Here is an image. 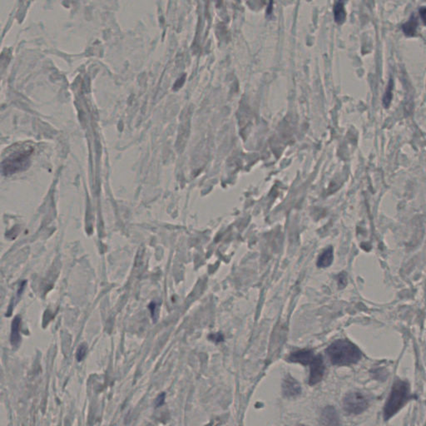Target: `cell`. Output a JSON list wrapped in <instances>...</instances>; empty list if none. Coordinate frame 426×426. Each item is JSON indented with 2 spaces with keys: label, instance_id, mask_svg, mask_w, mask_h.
Returning <instances> with one entry per match:
<instances>
[{
  "label": "cell",
  "instance_id": "6da1fadb",
  "mask_svg": "<svg viewBox=\"0 0 426 426\" xmlns=\"http://www.w3.org/2000/svg\"><path fill=\"white\" fill-rule=\"evenodd\" d=\"M326 353L333 365L340 366L355 364L361 358L359 348L347 340L333 342L326 350Z\"/></svg>",
  "mask_w": 426,
  "mask_h": 426
},
{
  "label": "cell",
  "instance_id": "7a4b0ae2",
  "mask_svg": "<svg viewBox=\"0 0 426 426\" xmlns=\"http://www.w3.org/2000/svg\"><path fill=\"white\" fill-rule=\"evenodd\" d=\"M410 386L406 381L396 380L384 407V419L388 421L394 416L410 399Z\"/></svg>",
  "mask_w": 426,
  "mask_h": 426
},
{
  "label": "cell",
  "instance_id": "3957f363",
  "mask_svg": "<svg viewBox=\"0 0 426 426\" xmlns=\"http://www.w3.org/2000/svg\"><path fill=\"white\" fill-rule=\"evenodd\" d=\"M31 152H15L14 154L6 158L3 163V173L5 176H9L14 173L25 170L30 165V157Z\"/></svg>",
  "mask_w": 426,
  "mask_h": 426
},
{
  "label": "cell",
  "instance_id": "277c9868",
  "mask_svg": "<svg viewBox=\"0 0 426 426\" xmlns=\"http://www.w3.org/2000/svg\"><path fill=\"white\" fill-rule=\"evenodd\" d=\"M369 401L368 397L362 392H350L344 398V409L348 414H360L367 409Z\"/></svg>",
  "mask_w": 426,
  "mask_h": 426
},
{
  "label": "cell",
  "instance_id": "5b68a950",
  "mask_svg": "<svg viewBox=\"0 0 426 426\" xmlns=\"http://www.w3.org/2000/svg\"><path fill=\"white\" fill-rule=\"evenodd\" d=\"M309 385L314 386L321 381L325 373V365L323 358L320 355L315 356L314 359L310 365Z\"/></svg>",
  "mask_w": 426,
  "mask_h": 426
},
{
  "label": "cell",
  "instance_id": "8992f818",
  "mask_svg": "<svg viewBox=\"0 0 426 426\" xmlns=\"http://www.w3.org/2000/svg\"><path fill=\"white\" fill-rule=\"evenodd\" d=\"M320 426H341L338 413L333 406L324 408L320 416Z\"/></svg>",
  "mask_w": 426,
  "mask_h": 426
},
{
  "label": "cell",
  "instance_id": "52a82bcc",
  "mask_svg": "<svg viewBox=\"0 0 426 426\" xmlns=\"http://www.w3.org/2000/svg\"><path fill=\"white\" fill-rule=\"evenodd\" d=\"M314 358V352L311 350H301L298 352H293L288 358V360L291 362L300 363L303 365H310Z\"/></svg>",
  "mask_w": 426,
  "mask_h": 426
},
{
  "label": "cell",
  "instance_id": "ba28073f",
  "mask_svg": "<svg viewBox=\"0 0 426 426\" xmlns=\"http://www.w3.org/2000/svg\"><path fill=\"white\" fill-rule=\"evenodd\" d=\"M301 389L300 384L291 376H286L284 380V383H283L284 395L285 397H288V398H291V397H295L301 394Z\"/></svg>",
  "mask_w": 426,
  "mask_h": 426
},
{
  "label": "cell",
  "instance_id": "9c48e42d",
  "mask_svg": "<svg viewBox=\"0 0 426 426\" xmlns=\"http://www.w3.org/2000/svg\"><path fill=\"white\" fill-rule=\"evenodd\" d=\"M20 323L21 318L16 317L12 323V330H11V343L13 346H17L20 342Z\"/></svg>",
  "mask_w": 426,
  "mask_h": 426
},
{
  "label": "cell",
  "instance_id": "30bf717a",
  "mask_svg": "<svg viewBox=\"0 0 426 426\" xmlns=\"http://www.w3.org/2000/svg\"><path fill=\"white\" fill-rule=\"evenodd\" d=\"M333 261L332 248H328L324 250L317 261V266L319 267H328L330 266Z\"/></svg>",
  "mask_w": 426,
  "mask_h": 426
},
{
  "label": "cell",
  "instance_id": "8fae6325",
  "mask_svg": "<svg viewBox=\"0 0 426 426\" xmlns=\"http://www.w3.org/2000/svg\"><path fill=\"white\" fill-rule=\"evenodd\" d=\"M334 15L335 19L338 24H341L346 19V11L344 8V3L342 2H337L334 7Z\"/></svg>",
  "mask_w": 426,
  "mask_h": 426
},
{
  "label": "cell",
  "instance_id": "7c38bea8",
  "mask_svg": "<svg viewBox=\"0 0 426 426\" xmlns=\"http://www.w3.org/2000/svg\"><path fill=\"white\" fill-rule=\"evenodd\" d=\"M402 29L405 35L407 36H414L416 35V29H417V21L416 18L411 17V19L403 25Z\"/></svg>",
  "mask_w": 426,
  "mask_h": 426
},
{
  "label": "cell",
  "instance_id": "4fadbf2b",
  "mask_svg": "<svg viewBox=\"0 0 426 426\" xmlns=\"http://www.w3.org/2000/svg\"><path fill=\"white\" fill-rule=\"evenodd\" d=\"M392 90H393V81H392V79H390V80L389 84L387 86L386 93H385L383 98V104L384 106H386V107H388L390 104V102H391L392 96H393Z\"/></svg>",
  "mask_w": 426,
  "mask_h": 426
},
{
  "label": "cell",
  "instance_id": "5bb4252c",
  "mask_svg": "<svg viewBox=\"0 0 426 426\" xmlns=\"http://www.w3.org/2000/svg\"><path fill=\"white\" fill-rule=\"evenodd\" d=\"M87 346H86L85 344H82L81 346L78 347V349L77 351V354H76V357H77V361H82L83 359H84V357H85L86 354H87Z\"/></svg>",
  "mask_w": 426,
  "mask_h": 426
},
{
  "label": "cell",
  "instance_id": "9a60e30c",
  "mask_svg": "<svg viewBox=\"0 0 426 426\" xmlns=\"http://www.w3.org/2000/svg\"><path fill=\"white\" fill-rule=\"evenodd\" d=\"M164 399H165V394L163 393V394H160L159 396L157 397V399H156V405L161 406L164 403Z\"/></svg>",
  "mask_w": 426,
  "mask_h": 426
},
{
  "label": "cell",
  "instance_id": "2e32d148",
  "mask_svg": "<svg viewBox=\"0 0 426 426\" xmlns=\"http://www.w3.org/2000/svg\"><path fill=\"white\" fill-rule=\"evenodd\" d=\"M339 285H341V287H344L346 284V277L344 276L343 273L339 275L338 277Z\"/></svg>",
  "mask_w": 426,
  "mask_h": 426
},
{
  "label": "cell",
  "instance_id": "e0dca14e",
  "mask_svg": "<svg viewBox=\"0 0 426 426\" xmlns=\"http://www.w3.org/2000/svg\"><path fill=\"white\" fill-rule=\"evenodd\" d=\"M210 338L213 340V341H216V342H220V341H223V336H221V334H216V335H212L210 336Z\"/></svg>",
  "mask_w": 426,
  "mask_h": 426
},
{
  "label": "cell",
  "instance_id": "ac0fdd59",
  "mask_svg": "<svg viewBox=\"0 0 426 426\" xmlns=\"http://www.w3.org/2000/svg\"><path fill=\"white\" fill-rule=\"evenodd\" d=\"M420 14L424 23L426 24V7H423L420 9Z\"/></svg>",
  "mask_w": 426,
  "mask_h": 426
}]
</instances>
